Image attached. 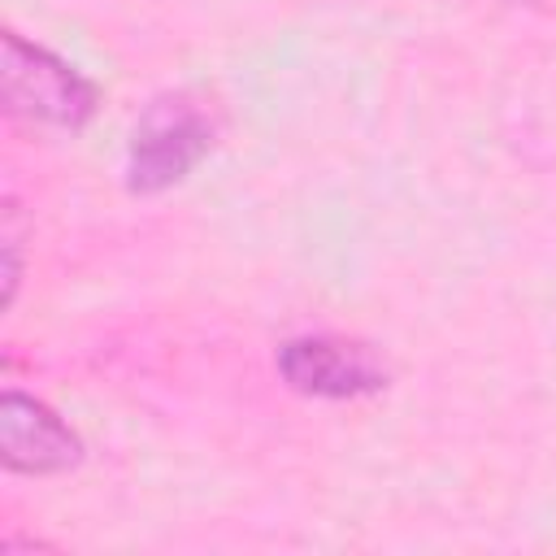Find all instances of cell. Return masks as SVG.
<instances>
[{"label": "cell", "instance_id": "cell-2", "mask_svg": "<svg viewBox=\"0 0 556 556\" xmlns=\"http://www.w3.org/2000/svg\"><path fill=\"white\" fill-rule=\"evenodd\" d=\"M217 143V122L191 96H165L143 109L126 143V187L156 195L178 187Z\"/></svg>", "mask_w": 556, "mask_h": 556}, {"label": "cell", "instance_id": "cell-1", "mask_svg": "<svg viewBox=\"0 0 556 556\" xmlns=\"http://www.w3.org/2000/svg\"><path fill=\"white\" fill-rule=\"evenodd\" d=\"M0 78H4L9 113L39 122V126L83 130L100 109V87L78 65H70L61 52H52L17 30H4Z\"/></svg>", "mask_w": 556, "mask_h": 556}, {"label": "cell", "instance_id": "cell-4", "mask_svg": "<svg viewBox=\"0 0 556 556\" xmlns=\"http://www.w3.org/2000/svg\"><path fill=\"white\" fill-rule=\"evenodd\" d=\"M0 460L9 473H65L83 460V439L52 404L9 387L0 395Z\"/></svg>", "mask_w": 556, "mask_h": 556}, {"label": "cell", "instance_id": "cell-3", "mask_svg": "<svg viewBox=\"0 0 556 556\" xmlns=\"http://www.w3.org/2000/svg\"><path fill=\"white\" fill-rule=\"evenodd\" d=\"M278 378L308 400H365L391 382L382 356L343 334H295L274 356Z\"/></svg>", "mask_w": 556, "mask_h": 556}, {"label": "cell", "instance_id": "cell-5", "mask_svg": "<svg viewBox=\"0 0 556 556\" xmlns=\"http://www.w3.org/2000/svg\"><path fill=\"white\" fill-rule=\"evenodd\" d=\"M22 239H26V222H22V208L17 200H4V308H13L17 300V282H22Z\"/></svg>", "mask_w": 556, "mask_h": 556}]
</instances>
